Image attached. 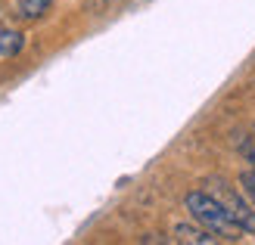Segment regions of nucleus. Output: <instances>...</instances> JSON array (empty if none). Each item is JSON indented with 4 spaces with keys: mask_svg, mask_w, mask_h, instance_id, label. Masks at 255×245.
I'll return each mask as SVG.
<instances>
[{
    "mask_svg": "<svg viewBox=\"0 0 255 245\" xmlns=\"http://www.w3.org/2000/svg\"><path fill=\"white\" fill-rule=\"evenodd\" d=\"M187 208L190 214L196 217V224H202L206 230H212L215 236H224V239H240V224L231 217V211L224 208L221 199L206 196V192H190L187 196Z\"/></svg>",
    "mask_w": 255,
    "mask_h": 245,
    "instance_id": "nucleus-1",
    "label": "nucleus"
},
{
    "mask_svg": "<svg viewBox=\"0 0 255 245\" xmlns=\"http://www.w3.org/2000/svg\"><path fill=\"white\" fill-rule=\"evenodd\" d=\"M221 202H224V208L231 211V217L240 224V230H243V233H255V211H249V205L240 199L237 192H224Z\"/></svg>",
    "mask_w": 255,
    "mask_h": 245,
    "instance_id": "nucleus-2",
    "label": "nucleus"
},
{
    "mask_svg": "<svg viewBox=\"0 0 255 245\" xmlns=\"http://www.w3.org/2000/svg\"><path fill=\"white\" fill-rule=\"evenodd\" d=\"M174 242H184V245H215V233L206 227H190V224H177L174 227Z\"/></svg>",
    "mask_w": 255,
    "mask_h": 245,
    "instance_id": "nucleus-3",
    "label": "nucleus"
},
{
    "mask_svg": "<svg viewBox=\"0 0 255 245\" xmlns=\"http://www.w3.org/2000/svg\"><path fill=\"white\" fill-rule=\"evenodd\" d=\"M22 50V34L12 28H0V59H9Z\"/></svg>",
    "mask_w": 255,
    "mask_h": 245,
    "instance_id": "nucleus-4",
    "label": "nucleus"
},
{
    "mask_svg": "<svg viewBox=\"0 0 255 245\" xmlns=\"http://www.w3.org/2000/svg\"><path fill=\"white\" fill-rule=\"evenodd\" d=\"M50 3H53V0H19V12L25 19H41L50 9Z\"/></svg>",
    "mask_w": 255,
    "mask_h": 245,
    "instance_id": "nucleus-5",
    "label": "nucleus"
},
{
    "mask_svg": "<svg viewBox=\"0 0 255 245\" xmlns=\"http://www.w3.org/2000/svg\"><path fill=\"white\" fill-rule=\"evenodd\" d=\"M240 152L246 156V162H252V164H255V137L243 140V143H240Z\"/></svg>",
    "mask_w": 255,
    "mask_h": 245,
    "instance_id": "nucleus-6",
    "label": "nucleus"
},
{
    "mask_svg": "<svg viewBox=\"0 0 255 245\" xmlns=\"http://www.w3.org/2000/svg\"><path fill=\"white\" fill-rule=\"evenodd\" d=\"M243 186H246V192H249L252 202H255V171H246L243 174Z\"/></svg>",
    "mask_w": 255,
    "mask_h": 245,
    "instance_id": "nucleus-7",
    "label": "nucleus"
}]
</instances>
